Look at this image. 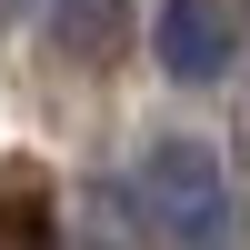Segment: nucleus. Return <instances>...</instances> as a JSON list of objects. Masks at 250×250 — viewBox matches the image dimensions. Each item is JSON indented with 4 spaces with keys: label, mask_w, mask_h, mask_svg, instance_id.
<instances>
[{
    "label": "nucleus",
    "mask_w": 250,
    "mask_h": 250,
    "mask_svg": "<svg viewBox=\"0 0 250 250\" xmlns=\"http://www.w3.org/2000/svg\"><path fill=\"white\" fill-rule=\"evenodd\" d=\"M140 210H150L180 250H220L230 240V190H220V160L200 150V140H150V160H140Z\"/></svg>",
    "instance_id": "1"
},
{
    "label": "nucleus",
    "mask_w": 250,
    "mask_h": 250,
    "mask_svg": "<svg viewBox=\"0 0 250 250\" xmlns=\"http://www.w3.org/2000/svg\"><path fill=\"white\" fill-rule=\"evenodd\" d=\"M160 70L170 80H220L230 70V20H220V0H160Z\"/></svg>",
    "instance_id": "2"
},
{
    "label": "nucleus",
    "mask_w": 250,
    "mask_h": 250,
    "mask_svg": "<svg viewBox=\"0 0 250 250\" xmlns=\"http://www.w3.org/2000/svg\"><path fill=\"white\" fill-rule=\"evenodd\" d=\"M0 250H50V190H40V170H0Z\"/></svg>",
    "instance_id": "3"
},
{
    "label": "nucleus",
    "mask_w": 250,
    "mask_h": 250,
    "mask_svg": "<svg viewBox=\"0 0 250 250\" xmlns=\"http://www.w3.org/2000/svg\"><path fill=\"white\" fill-rule=\"evenodd\" d=\"M110 20H120V0H60L50 30H60V50H70V60H100V50H110Z\"/></svg>",
    "instance_id": "4"
}]
</instances>
